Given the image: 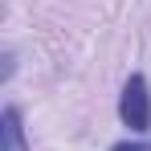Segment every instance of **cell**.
<instances>
[{
	"label": "cell",
	"mask_w": 151,
	"mask_h": 151,
	"mask_svg": "<svg viewBox=\"0 0 151 151\" xmlns=\"http://www.w3.org/2000/svg\"><path fill=\"white\" fill-rule=\"evenodd\" d=\"M0 139H4V151H29L25 127H21V110H17V106H4V114H0Z\"/></svg>",
	"instance_id": "obj_2"
},
{
	"label": "cell",
	"mask_w": 151,
	"mask_h": 151,
	"mask_svg": "<svg viewBox=\"0 0 151 151\" xmlns=\"http://www.w3.org/2000/svg\"><path fill=\"white\" fill-rule=\"evenodd\" d=\"M110 151H151V143L147 139H127V143H114Z\"/></svg>",
	"instance_id": "obj_3"
},
{
	"label": "cell",
	"mask_w": 151,
	"mask_h": 151,
	"mask_svg": "<svg viewBox=\"0 0 151 151\" xmlns=\"http://www.w3.org/2000/svg\"><path fill=\"white\" fill-rule=\"evenodd\" d=\"M119 119L131 131H147L151 127V90L143 74H131L123 86V98H119Z\"/></svg>",
	"instance_id": "obj_1"
}]
</instances>
